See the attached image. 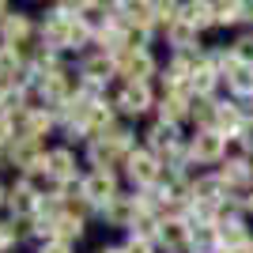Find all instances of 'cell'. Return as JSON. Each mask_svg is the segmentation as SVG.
Wrapping results in <instances>:
<instances>
[{
    "label": "cell",
    "mask_w": 253,
    "mask_h": 253,
    "mask_svg": "<svg viewBox=\"0 0 253 253\" xmlns=\"http://www.w3.org/2000/svg\"><path fill=\"white\" fill-rule=\"evenodd\" d=\"M87 34H91V31H87L84 19H76V15H57V19L45 23L42 38H45L49 45H84Z\"/></svg>",
    "instance_id": "1"
},
{
    "label": "cell",
    "mask_w": 253,
    "mask_h": 253,
    "mask_svg": "<svg viewBox=\"0 0 253 253\" xmlns=\"http://www.w3.org/2000/svg\"><path fill=\"white\" fill-rule=\"evenodd\" d=\"M189 155L197 159V163H219V159L227 155V136H219L215 128H201L189 144Z\"/></svg>",
    "instance_id": "2"
},
{
    "label": "cell",
    "mask_w": 253,
    "mask_h": 253,
    "mask_svg": "<svg viewBox=\"0 0 253 253\" xmlns=\"http://www.w3.org/2000/svg\"><path fill=\"white\" fill-rule=\"evenodd\" d=\"M215 234H219V246H227V250H234V253H242L246 246H250L246 223L238 219V215H223V219L215 223Z\"/></svg>",
    "instance_id": "3"
},
{
    "label": "cell",
    "mask_w": 253,
    "mask_h": 253,
    "mask_svg": "<svg viewBox=\"0 0 253 253\" xmlns=\"http://www.w3.org/2000/svg\"><path fill=\"white\" fill-rule=\"evenodd\" d=\"M223 185H227V193L231 189H253V167L250 159L238 155V159H227V167H223Z\"/></svg>",
    "instance_id": "4"
},
{
    "label": "cell",
    "mask_w": 253,
    "mask_h": 253,
    "mask_svg": "<svg viewBox=\"0 0 253 253\" xmlns=\"http://www.w3.org/2000/svg\"><path fill=\"white\" fill-rule=\"evenodd\" d=\"M114 189L117 185H114V174H110V170H95V174L84 181V197L91 204H102V208L114 201Z\"/></svg>",
    "instance_id": "5"
},
{
    "label": "cell",
    "mask_w": 253,
    "mask_h": 253,
    "mask_svg": "<svg viewBox=\"0 0 253 253\" xmlns=\"http://www.w3.org/2000/svg\"><path fill=\"white\" fill-rule=\"evenodd\" d=\"M128 151V132H114L110 140H98L95 148H91V159H95L98 167H110V163H117V159Z\"/></svg>",
    "instance_id": "6"
},
{
    "label": "cell",
    "mask_w": 253,
    "mask_h": 253,
    "mask_svg": "<svg viewBox=\"0 0 253 253\" xmlns=\"http://www.w3.org/2000/svg\"><path fill=\"white\" fill-rule=\"evenodd\" d=\"M121 72H125L132 84H144V80L155 72V61H151L148 49H128L125 57H121Z\"/></svg>",
    "instance_id": "7"
},
{
    "label": "cell",
    "mask_w": 253,
    "mask_h": 253,
    "mask_svg": "<svg viewBox=\"0 0 253 253\" xmlns=\"http://www.w3.org/2000/svg\"><path fill=\"white\" fill-rule=\"evenodd\" d=\"M140 211H144V204L136 201V197H114V201L106 204V219L117 223V227H125V223H136Z\"/></svg>",
    "instance_id": "8"
},
{
    "label": "cell",
    "mask_w": 253,
    "mask_h": 253,
    "mask_svg": "<svg viewBox=\"0 0 253 253\" xmlns=\"http://www.w3.org/2000/svg\"><path fill=\"white\" fill-rule=\"evenodd\" d=\"M128 174H132V181H140V185H151V181H159V163L151 151H132L128 155Z\"/></svg>",
    "instance_id": "9"
},
{
    "label": "cell",
    "mask_w": 253,
    "mask_h": 253,
    "mask_svg": "<svg viewBox=\"0 0 253 253\" xmlns=\"http://www.w3.org/2000/svg\"><path fill=\"white\" fill-rule=\"evenodd\" d=\"M215 84H219L215 64H211V61H201V64H197V72H193V80H189V87H193L201 98H208L211 91H215Z\"/></svg>",
    "instance_id": "10"
},
{
    "label": "cell",
    "mask_w": 253,
    "mask_h": 253,
    "mask_svg": "<svg viewBox=\"0 0 253 253\" xmlns=\"http://www.w3.org/2000/svg\"><path fill=\"white\" fill-rule=\"evenodd\" d=\"M148 102H151V95H148L144 84H128L125 91H121V110H125V114H144Z\"/></svg>",
    "instance_id": "11"
},
{
    "label": "cell",
    "mask_w": 253,
    "mask_h": 253,
    "mask_svg": "<svg viewBox=\"0 0 253 253\" xmlns=\"http://www.w3.org/2000/svg\"><path fill=\"white\" fill-rule=\"evenodd\" d=\"M4 42H8V49H15V45L27 38V31H31V23H27V15H4Z\"/></svg>",
    "instance_id": "12"
},
{
    "label": "cell",
    "mask_w": 253,
    "mask_h": 253,
    "mask_svg": "<svg viewBox=\"0 0 253 253\" xmlns=\"http://www.w3.org/2000/svg\"><path fill=\"white\" fill-rule=\"evenodd\" d=\"M159 238H163L167 246H185L193 238V231L181 219H167V223H159Z\"/></svg>",
    "instance_id": "13"
},
{
    "label": "cell",
    "mask_w": 253,
    "mask_h": 253,
    "mask_svg": "<svg viewBox=\"0 0 253 253\" xmlns=\"http://www.w3.org/2000/svg\"><path fill=\"white\" fill-rule=\"evenodd\" d=\"M167 34H170V42L178 45V49H189V45H197V27H193V23H185L181 15L170 23V31H167Z\"/></svg>",
    "instance_id": "14"
},
{
    "label": "cell",
    "mask_w": 253,
    "mask_h": 253,
    "mask_svg": "<svg viewBox=\"0 0 253 253\" xmlns=\"http://www.w3.org/2000/svg\"><path fill=\"white\" fill-rule=\"evenodd\" d=\"M38 208V193L27 185V181H19L15 189H11V211H19V215H27V211Z\"/></svg>",
    "instance_id": "15"
},
{
    "label": "cell",
    "mask_w": 253,
    "mask_h": 253,
    "mask_svg": "<svg viewBox=\"0 0 253 253\" xmlns=\"http://www.w3.org/2000/svg\"><path fill=\"white\" fill-rule=\"evenodd\" d=\"M68 87H72V84H68V72H61V68H53V72L42 80V91H45L49 98H57V102H64V98H68Z\"/></svg>",
    "instance_id": "16"
},
{
    "label": "cell",
    "mask_w": 253,
    "mask_h": 253,
    "mask_svg": "<svg viewBox=\"0 0 253 253\" xmlns=\"http://www.w3.org/2000/svg\"><path fill=\"white\" fill-rule=\"evenodd\" d=\"M45 170H49L53 178H72L76 174V167H72V155H68V151H49V155H45Z\"/></svg>",
    "instance_id": "17"
},
{
    "label": "cell",
    "mask_w": 253,
    "mask_h": 253,
    "mask_svg": "<svg viewBox=\"0 0 253 253\" xmlns=\"http://www.w3.org/2000/svg\"><path fill=\"white\" fill-rule=\"evenodd\" d=\"M181 19L193 23V27L201 31V27L215 23V11H211V4H185V8H181Z\"/></svg>",
    "instance_id": "18"
},
{
    "label": "cell",
    "mask_w": 253,
    "mask_h": 253,
    "mask_svg": "<svg viewBox=\"0 0 253 253\" xmlns=\"http://www.w3.org/2000/svg\"><path fill=\"white\" fill-rule=\"evenodd\" d=\"M148 136H151V148H174L178 144V128L170 125V121H159Z\"/></svg>",
    "instance_id": "19"
},
{
    "label": "cell",
    "mask_w": 253,
    "mask_h": 253,
    "mask_svg": "<svg viewBox=\"0 0 253 253\" xmlns=\"http://www.w3.org/2000/svg\"><path fill=\"white\" fill-rule=\"evenodd\" d=\"M110 72H114V61H110V57H95V61L84 64V76H87V80H95V84L110 80Z\"/></svg>",
    "instance_id": "20"
},
{
    "label": "cell",
    "mask_w": 253,
    "mask_h": 253,
    "mask_svg": "<svg viewBox=\"0 0 253 253\" xmlns=\"http://www.w3.org/2000/svg\"><path fill=\"white\" fill-rule=\"evenodd\" d=\"M211 11H215V23H238V19H246L242 0H231V4H211Z\"/></svg>",
    "instance_id": "21"
},
{
    "label": "cell",
    "mask_w": 253,
    "mask_h": 253,
    "mask_svg": "<svg viewBox=\"0 0 253 253\" xmlns=\"http://www.w3.org/2000/svg\"><path fill=\"white\" fill-rule=\"evenodd\" d=\"M53 227H57V234H61V242H68V238H80V234H84V219H80V215H61Z\"/></svg>",
    "instance_id": "22"
},
{
    "label": "cell",
    "mask_w": 253,
    "mask_h": 253,
    "mask_svg": "<svg viewBox=\"0 0 253 253\" xmlns=\"http://www.w3.org/2000/svg\"><path fill=\"white\" fill-rule=\"evenodd\" d=\"M49 128V114H42V110H34L31 117H27V140H38Z\"/></svg>",
    "instance_id": "23"
},
{
    "label": "cell",
    "mask_w": 253,
    "mask_h": 253,
    "mask_svg": "<svg viewBox=\"0 0 253 253\" xmlns=\"http://www.w3.org/2000/svg\"><path fill=\"white\" fill-rule=\"evenodd\" d=\"M231 53H234L242 64H253V34H242V38L231 45Z\"/></svg>",
    "instance_id": "24"
},
{
    "label": "cell",
    "mask_w": 253,
    "mask_h": 253,
    "mask_svg": "<svg viewBox=\"0 0 253 253\" xmlns=\"http://www.w3.org/2000/svg\"><path fill=\"white\" fill-rule=\"evenodd\" d=\"M238 144H242V151H253V117H246L242 132H238Z\"/></svg>",
    "instance_id": "25"
},
{
    "label": "cell",
    "mask_w": 253,
    "mask_h": 253,
    "mask_svg": "<svg viewBox=\"0 0 253 253\" xmlns=\"http://www.w3.org/2000/svg\"><path fill=\"white\" fill-rule=\"evenodd\" d=\"M125 253H151V242H148V238H140V234H136V238H132V242L125 246Z\"/></svg>",
    "instance_id": "26"
},
{
    "label": "cell",
    "mask_w": 253,
    "mask_h": 253,
    "mask_svg": "<svg viewBox=\"0 0 253 253\" xmlns=\"http://www.w3.org/2000/svg\"><path fill=\"white\" fill-rule=\"evenodd\" d=\"M42 253H72V250H68V242H61V238H57V242H45Z\"/></svg>",
    "instance_id": "27"
},
{
    "label": "cell",
    "mask_w": 253,
    "mask_h": 253,
    "mask_svg": "<svg viewBox=\"0 0 253 253\" xmlns=\"http://www.w3.org/2000/svg\"><path fill=\"white\" fill-rule=\"evenodd\" d=\"M242 204H246V211H250V215H253V189L246 193V201H242Z\"/></svg>",
    "instance_id": "28"
},
{
    "label": "cell",
    "mask_w": 253,
    "mask_h": 253,
    "mask_svg": "<svg viewBox=\"0 0 253 253\" xmlns=\"http://www.w3.org/2000/svg\"><path fill=\"white\" fill-rule=\"evenodd\" d=\"M242 253H253V238H250V246H246V250H242Z\"/></svg>",
    "instance_id": "29"
},
{
    "label": "cell",
    "mask_w": 253,
    "mask_h": 253,
    "mask_svg": "<svg viewBox=\"0 0 253 253\" xmlns=\"http://www.w3.org/2000/svg\"><path fill=\"white\" fill-rule=\"evenodd\" d=\"M102 253H125V250H102Z\"/></svg>",
    "instance_id": "30"
}]
</instances>
